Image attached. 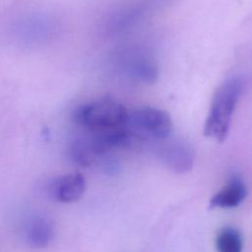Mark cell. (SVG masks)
<instances>
[{
  "instance_id": "1",
  "label": "cell",
  "mask_w": 252,
  "mask_h": 252,
  "mask_svg": "<svg viewBox=\"0 0 252 252\" xmlns=\"http://www.w3.org/2000/svg\"><path fill=\"white\" fill-rule=\"evenodd\" d=\"M128 120V109L111 97L87 102L75 112L77 124L108 151L125 146Z\"/></svg>"
},
{
  "instance_id": "7",
  "label": "cell",
  "mask_w": 252,
  "mask_h": 252,
  "mask_svg": "<svg viewBox=\"0 0 252 252\" xmlns=\"http://www.w3.org/2000/svg\"><path fill=\"white\" fill-rule=\"evenodd\" d=\"M247 196V188L242 179L233 175L227 184L219 192L212 196L209 206L210 208L229 209L239 206Z\"/></svg>"
},
{
  "instance_id": "9",
  "label": "cell",
  "mask_w": 252,
  "mask_h": 252,
  "mask_svg": "<svg viewBox=\"0 0 252 252\" xmlns=\"http://www.w3.org/2000/svg\"><path fill=\"white\" fill-rule=\"evenodd\" d=\"M129 72L132 76L142 80L145 83H154L156 82L158 70L156 62L145 56L138 57L130 63Z\"/></svg>"
},
{
  "instance_id": "4",
  "label": "cell",
  "mask_w": 252,
  "mask_h": 252,
  "mask_svg": "<svg viewBox=\"0 0 252 252\" xmlns=\"http://www.w3.org/2000/svg\"><path fill=\"white\" fill-rule=\"evenodd\" d=\"M86 188V179L81 173L52 177L42 185V190L48 199L64 204L78 201L84 195Z\"/></svg>"
},
{
  "instance_id": "5",
  "label": "cell",
  "mask_w": 252,
  "mask_h": 252,
  "mask_svg": "<svg viewBox=\"0 0 252 252\" xmlns=\"http://www.w3.org/2000/svg\"><path fill=\"white\" fill-rule=\"evenodd\" d=\"M158 156L161 162L174 173H185L191 170L195 160L193 148L182 140H160Z\"/></svg>"
},
{
  "instance_id": "6",
  "label": "cell",
  "mask_w": 252,
  "mask_h": 252,
  "mask_svg": "<svg viewBox=\"0 0 252 252\" xmlns=\"http://www.w3.org/2000/svg\"><path fill=\"white\" fill-rule=\"evenodd\" d=\"M23 236L26 244L31 248H46L54 237V223L46 216L35 215L26 222Z\"/></svg>"
},
{
  "instance_id": "8",
  "label": "cell",
  "mask_w": 252,
  "mask_h": 252,
  "mask_svg": "<svg viewBox=\"0 0 252 252\" xmlns=\"http://www.w3.org/2000/svg\"><path fill=\"white\" fill-rule=\"evenodd\" d=\"M216 248L218 252H242L241 233L232 226L222 227L217 234Z\"/></svg>"
},
{
  "instance_id": "2",
  "label": "cell",
  "mask_w": 252,
  "mask_h": 252,
  "mask_svg": "<svg viewBox=\"0 0 252 252\" xmlns=\"http://www.w3.org/2000/svg\"><path fill=\"white\" fill-rule=\"evenodd\" d=\"M243 91V82L233 77L224 81L215 92L204 125V135L219 143L226 139L233 112Z\"/></svg>"
},
{
  "instance_id": "3",
  "label": "cell",
  "mask_w": 252,
  "mask_h": 252,
  "mask_svg": "<svg viewBox=\"0 0 252 252\" xmlns=\"http://www.w3.org/2000/svg\"><path fill=\"white\" fill-rule=\"evenodd\" d=\"M128 129L141 141L146 139H167L173 129L170 115L152 106H144L129 112Z\"/></svg>"
}]
</instances>
